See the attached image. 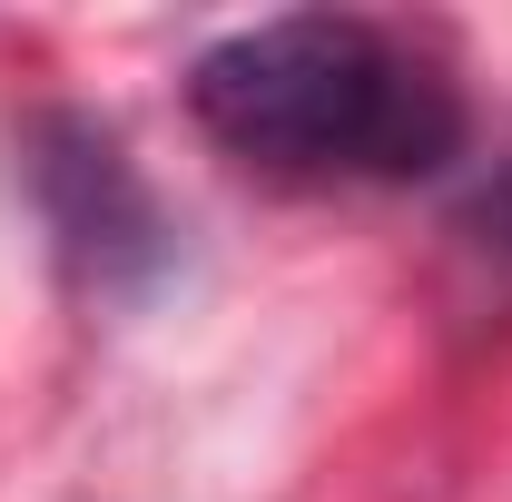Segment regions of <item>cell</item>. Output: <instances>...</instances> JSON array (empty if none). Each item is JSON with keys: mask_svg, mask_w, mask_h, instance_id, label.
<instances>
[{"mask_svg": "<svg viewBox=\"0 0 512 502\" xmlns=\"http://www.w3.org/2000/svg\"><path fill=\"white\" fill-rule=\"evenodd\" d=\"M197 128L276 178H424L463 148V99L434 60L345 10H286L188 69Z\"/></svg>", "mask_w": 512, "mask_h": 502, "instance_id": "cell-1", "label": "cell"}, {"mask_svg": "<svg viewBox=\"0 0 512 502\" xmlns=\"http://www.w3.org/2000/svg\"><path fill=\"white\" fill-rule=\"evenodd\" d=\"M453 256H463V276H473V296L493 315H512V168L493 188L463 207V227H453Z\"/></svg>", "mask_w": 512, "mask_h": 502, "instance_id": "cell-2", "label": "cell"}]
</instances>
